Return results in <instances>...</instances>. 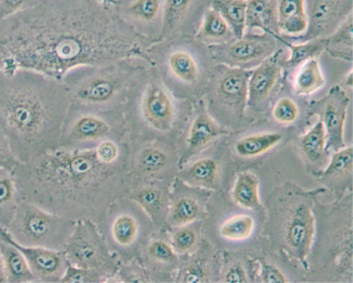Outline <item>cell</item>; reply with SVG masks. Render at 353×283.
<instances>
[{
    "label": "cell",
    "instance_id": "cell-1",
    "mask_svg": "<svg viewBox=\"0 0 353 283\" xmlns=\"http://www.w3.org/2000/svg\"><path fill=\"white\" fill-rule=\"evenodd\" d=\"M116 10V0H43L0 21V71L63 81L78 68L125 58L136 35Z\"/></svg>",
    "mask_w": 353,
    "mask_h": 283
},
{
    "label": "cell",
    "instance_id": "cell-2",
    "mask_svg": "<svg viewBox=\"0 0 353 283\" xmlns=\"http://www.w3.org/2000/svg\"><path fill=\"white\" fill-rule=\"evenodd\" d=\"M130 157V153L107 164L95 148H58L21 163L12 175L20 201L76 222L99 224L132 189Z\"/></svg>",
    "mask_w": 353,
    "mask_h": 283
},
{
    "label": "cell",
    "instance_id": "cell-3",
    "mask_svg": "<svg viewBox=\"0 0 353 283\" xmlns=\"http://www.w3.org/2000/svg\"><path fill=\"white\" fill-rule=\"evenodd\" d=\"M70 106L63 81L28 70L0 71V130L21 163L60 147Z\"/></svg>",
    "mask_w": 353,
    "mask_h": 283
},
{
    "label": "cell",
    "instance_id": "cell-4",
    "mask_svg": "<svg viewBox=\"0 0 353 283\" xmlns=\"http://www.w3.org/2000/svg\"><path fill=\"white\" fill-rule=\"evenodd\" d=\"M98 226L110 250L122 263L137 259L157 233L148 215L128 197L114 203Z\"/></svg>",
    "mask_w": 353,
    "mask_h": 283
},
{
    "label": "cell",
    "instance_id": "cell-5",
    "mask_svg": "<svg viewBox=\"0 0 353 283\" xmlns=\"http://www.w3.org/2000/svg\"><path fill=\"white\" fill-rule=\"evenodd\" d=\"M76 223L21 200L6 231L20 245L64 251Z\"/></svg>",
    "mask_w": 353,
    "mask_h": 283
},
{
    "label": "cell",
    "instance_id": "cell-6",
    "mask_svg": "<svg viewBox=\"0 0 353 283\" xmlns=\"http://www.w3.org/2000/svg\"><path fill=\"white\" fill-rule=\"evenodd\" d=\"M272 217L275 234L283 248L305 264L315 233L313 205L308 193H288ZM306 264V263H305Z\"/></svg>",
    "mask_w": 353,
    "mask_h": 283
},
{
    "label": "cell",
    "instance_id": "cell-7",
    "mask_svg": "<svg viewBox=\"0 0 353 283\" xmlns=\"http://www.w3.org/2000/svg\"><path fill=\"white\" fill-rule=\"evenodd\" d=\"M64 252L69 264L97 271L107 280L116 277L122 264L110 250L98 224L90 220L77 221Z\"/></svg>",
    "mask_w": 353,
    "mask_h": 283
},
{
    "label": "cell",
    "instance_id": "cell-8",
    "mask_svg": "<svg viewBox=\"0 0 353 283\" xmlns=\"http://www.w3.org/2000/svg\"><path fill=\"white\" fill-rule=\"evenodd\" d=\"M251 70L219 64L212 90V103L226 122L241 123L248 109V80Z\"/></svg>",
    "mask_w": 353,
    "mask_h": 283
},
{
    "label": "cell",
    "instance_id": "cell-9",
    "mask_svg": "<svg viewBox=\"0 0 353 283\" xmlns=\"http://www.w3.org/2000/svg\"><path fill=\"white\" fill-rule=\"evenodd\" d=\"M279 43L278 39L268 33H245L239 39L211 48L214 59L219 64L250 70L279 50Z\"/></svg>",
    "mask_w": 353,
    "mask_h": 283
},
{
    "label": "cell",
    "instance_id": "cell-10",
    "mask_svg": "<svg viewBox=\"0 0 353 283\" xmlns=\"http://www.w3.org/2000/svg\"><path fill=\"white\" fill-rule=\"evenodd\" d=\"M350 98L335 85L323 97L311 101L307 107L309 117H317L326 131V151L336 153L345 148L344 128Z\"/></svg>",
    "mask_w": 353,
    "mask_h": 283
},
{
    "label": "cell",
    "instance_id": "cell-11",
    "mask_svg": "<svg viewBox=\"0 0 353 283\" xmlns=\"http://www.w3.org/2000/svg\"><path fill=\"white\" fill-rule=\"evenodd\" d=\"M353 0H305L306 32L291 41L305 42L326 39L352 14Z\"/></svg>",
    "mask_w": 353,
    "mask_h": 283
},
{
    "label": "cell",
    "instance_id": "cell-12",
    "mask_svg": "<svg viewBox=\"0 0 353 283\" xmlns=\"http://www.w3.org/2000/svg\"><path fill=\"white\" fill-rule=\"evenodd\" d=\"M179 153L158 146L145 147L133 155L130 153L133 184L139 182L172 183L179 172Z\"/></svg>",
    "mask_w": 353,
    "mask_h": 283
},
{
    "label": "cell",
    "instance_id": "cell-13",
    "mask_svg": "<svg viewBox=\"0 0 353 283\" xmlns=\"http://www.w3.org/2000/svg\"><path fill=\"white\" fill-rule=\"evenodd\" d=\"M282 48L251 70L248 80V109L263 112L280 90L284 77Z\"/></svg>",
    "mask_w": 353,
    "mask_h": 283
},
{
    "label": "cell",
    "instance_id": "cell-14",
    "mask_svg": "<svg viewBox=\"0 0 353 283\" xmlns=\"http://www.w3.org/2000/svg\"><path fill=\"white\" fill-rule=\"evenodd\" d=\"M0 237L21 252L38 282H61L69 266L64 251L20 245L10 237L1 226Z\"/></svg>",
    "mask_w": 353,
    "mask_h": 283
},
{
    "label": "cell",
    "instance_id": "cell-15",
    "mask_svg": "<svg viewBox=\"0 0 353 283\" xmlns=\"http://www.w3.org/2000/svg\"><path fill=\"white\" fill-rule=\"evenodd\" d=\"M172 183L136 182L133 184L128 195L148 215L157 233H163L167 231L170 190Z\"/></svg>",
    "mask_w": 353,
    "mask_h": 283
},
{
    "label": "cell",
    "instance_id": "cell-16",
    "mask_svg": "<svg viewBox=\"0 0 353 283\" xmlns=\"http://www.w3.org/2000/svg\"><path fill=\"white\" fill-rule=\"evenodd\" d=\"M201 189L187 184L176 176L170 190L168 231L196 222L201 217Z\"/></svg>",
    "mask_w": 353,
    "mask_h": 283
},
{
    "label": "cell",
    "instance_id": "cell-17",
    "mask_svg": "<svg viewBox=\"0 0 353 283\" xmlns=\"http://www.w3.org/2000/svg\"><path fill=\"white\" fill-rule=\"evenodd\" d=\"M137 260L157 281L159 277L174 278L181 258L172 248L170 241L153 237L141 251Z\"/></svg>",
    "mask_w": 353,
    "mask_h": 283
},
{
    "label": "cell",
    "instance_id": "cell-18",
    "mask_svg": "<svg viewBox=\"0 0 353 283\" xmlns=\"http://www.w3.org/2000/svg\"><path fill=\"white\" fill-rule=\"evenodd\" d=\"M109 126L102 119L84 116L74 122L65 123L59 148L75 150L79 144L103 139L109 135Z\"/></svg>",
    "mask_w": 353,
    "mask_h": 283
},
{
    "label": "cell",
    "instance_id": "cell-19",
    "mask_svg": "<svg viewBox=\"0 0 353 283\" xmlns=\"http://www.w3.org/2000/svg\"><path fill=\"white\" fill-rule=\"evenodd\" d=\"M220 133L219 127L208 113H200L190 129L185 151L180 155L179 168L180 169L194 155L207 148Z\"/></svg>",
    "mask_w": 353,
    "mask_h": 283
},
{
    "label": "cell",
    "instance_id": "cell-20",
    "mask_svg": "<svg viewBox=\"0 0 353 283\" xmlns=\"http://www.w3.org/2000/svg\"><path fill=\"white\" fill-rule=\"evenodd\" d=\"M260 30L276 38L281 36L278 21V0H248L246 30Z\"/></svg>",
    "mask_w": 353,
    "mask_h": 283
},
{
    "label": "cell",
    "instance_id": "cell-21",
    "mask_svg": "<svg viewBox=\"0 0 353 283\" xmlns=\"http://www.w3.org/2000/svg\"><path fill=\"white\" fill-rule=\"evenodd\" d=\"M278 21L281 35H303L307 28L305 0H278Z\"/></svg>",
    "mask_w": 353,
    "mask_h": 283
},
{
    "label": "cell",
    "instance_id": "cell-22",
    "mask_svg": "<svg viewBox=\"0 0 353 283\" xmlns=\"http://www.w3.org/2000/svg\"><path fill=\"white\" fill-rule=\"evenodd\" d=\"M276 39L290 50L288 59L283 61L284 77L297 70L301 65L311 59H318L325 51L326 39H318L294 43L281 35Z\"/></svg>",
    "mask_w": 353,
    "mask_h": 283
},
{
    "label": "cell",
    "instance_id": "cell-23",
    "mask_svg": "<svg viewBox=\"0 0 353 283\" xmlns=\"http://www.w3.org/2000/svg\"><path fill=\"white\" fill-rule=\"evenodd\" d=\"M352 147L344 148L334 153L327 168L321 175V180L334 190H345L352 181Z\"/></svg>",
    "mask_w": 353,
    "mask_h": 283
},
{
    "label": "cell",
    "instance_id": "cell-24",
    "mask_svg": "<svg viewBox=\"0 0 353 283\" xmlns=\"http://www.w3.org/2000/svg\"><path fill=\"white\" fill-rule=\"evenodd\" d=\"M147 119L154 128L160 131L170 130L172 121V108L165 92L156 86L151 89L145 100Z\"/></svg>",
    "mask_w": 353,
    "mask_h": 283
},
{
    "label": "cell",
    "instance_id": "cell-25",
    "mask_svg": "<svg viewBox=\"0 0 353 283\" xmlns=\"http://www.w3.org/2000/svg\"><path fill=\"white\" fill-rule=\"evenodd\" d=\"M218 175V166L212 158H202L187 163L176 174L187 184L201 188L212 187Z\"/></svg>",
    "mask_w": 353,
    "mask_h": 283
},
{
    "label": "cell",
    "instance_id": "cell-26",
    "mask_svg": "<svg viewBox=\"0 0 353 283\" xmlns=\"http://www.w3.org/2000/svg\"><path fill=\"white\" fill-rule=\"evenodd\" d=\"M0 253L7 282H38L23 255L14 245L3 240L0 241Z\"/></svg>",
    "mask_w": 353,
    "mask_h": 283
},
{
    "label": "cell",
    "instance_id": "cell-27",
    "mask_svg": "<svg viewBox=\"0 0 353 283\" xmlns=\"http://www.w3.org/2000/svg\"><path fill=\"white\" fill-rule=\"evenodd\" d=\"M181 263L174 277L176 282H205L210 281L209 259L201 251L181 257Z\"/></svg>",
    "mask_w": 353,
    "mask_h": 283
},
{
    "label": "cell",
    "instance_id": "cell-28",
    "mask_svg": "<svg viewBox=\"0 0 353 283\" xmlns=\"http://www.w3.org/2000/svg\"><path fill=\"white\" fill-rule=\"evenodd\" d=\"M325 84L318 59L306 61L294 75L293 88L299 96H310L323 88Z\"/></svg>",
    "mask_w": 353,
    "mask_h": 283
},
{
    "label": "cell",
    "instance_id": "cell-29",
    "mask_svg": "<svg viewBox=\"0 0 353 283\" xmlns=\"http://www.w3.org/2000/svg\"><path fill=\"white\" fill-rule=\"evenodd\" d=\"M20 198L13 175L0 168V226L7 230L12 222Z\"/></svg>",
    "mask_w": 353,
    "mask_h": 283
},
{
    "label": "cell",
    "instance_id": "cell-30",
    "mask_svg": "<svg viewBox=\"0 0 353 283\" xmlns=\"http://www.w3.org/2000/svg\"><path fill=\"white\" fill-rule=\"evenodd\" d=\"M325 51L333 58L353 60V17L350 15L332 35L326 38Z\"/></svg>",
    "mask_w": 353,
    "mask_h": 283
},
{
    "label": "cell",
    "instance_id": "cell-31",
    "mask_svg": "<svg viewBox=\"0 0 353 283\" xmlns=\"http://www.w3.org/2000/svg\"><path fill=\"white\" fill-rule=\"evenodd\" d=\"M210 7L225 19L235 39H239L245 35L247 2L239 0H210Z\"/></svg>",
    "mask_w": 353,
    "mask_h": 283
},
{
    "label": "cell",
    "instance_id": "cell-32",
    "mask_svg": "<svg viewBox=\"0 0 353 283\" xmlns=\"http://www.w3.org/2000/svg\"><path fill=\"white\" fill-rule=\"evenodd\" d=\"M199 35L214 41V45L228 43L235 39L225 19L211 7L205 12Z\"/></svg>",
    "mask_w": 353,
    "mask_h": 283
},
{
    "label": "cell",
    "instance_id": "cell-33",
    "mask_svg": "<svg viewBox=\"0 0 353 283\" xmlns=\"http://www.w3.org/2000/svg\"><path fill=\"white\" fill-rule=\"evenodd\" d=\"M210 0H164L163 27L165 31L179 24L195 8L208 9Z\"/></svg>",
    "mask_w": 353,
    "mask_h": 283
},
{
    "label": "cell",
    "instance_id": "cell-34",
    "mask_svg": "<svg viewBox=\"0 0 353 283\" xmlns=\"http://www.w3.org/2000/svg\"><path fill=\"white\" fill-rule=\"evenodd\" d=\"M259 179L253 174H239L232 193L234 202L248 209L259 208Z\"/></svg>",
    "mask_w": 353,
    "mask_h": 283
},
{
    "label": "cell",
    "instance_id": "cell-35",
    "mask_svg": "<svg viewBox=\"0 0 353 283\" xmlns=\"http://www.w3.org/2000/svg\"><path fill=\"white\" fill-rule=\"evenodd\" d=\"M282 138V134L279 133L250 135L241 139L235 146V150L242 157H254L276 146L280 143Z\"/></svg>",
    "mask_w": 353,
    "mask_h": 283
},
{
    "label": "cell",
    "instance_id": "cell-36",
    "mask_svg": "<svg viewBox=\"0 0 353 283\" xmlns=\"http://www.w3.org/2000/svg\"><path fill=\"white\" fill-rule=\"evenodd\" d=\"M325 127L319 121L301 139V148L305 157L313 164L319 162L326 153Z\"/></svg>",
    "mask_w": 353,
    "mask_h": 283
},
{
    "label": "cell",
    "instance_id": "cell-37",
    "mask_svg": "<svg viewBox=\"0 0 353 283\" xmlns=\"http://www.w3.org/2000/svg\"><path fill=\"white\" fill-rule=\"evenodd\" d=\"M114 85L106 79H97L81 85L74 92H70V99L103 102L110 99L114 94Z\"/></svg>",
    "mask_w": 353,
    "mask_h": 283
},
{
    "label": "cell",
    "instance_id": "cell-38",
    "mask_svg": "<svg viewBox=\"0 0 353 283\" xmlns=\"http://www.w3.org/2000/svg\"><path fill=\"white\" fill-rule=\"evenodd\" d=\"M192 224V223L168 231L170 233V243L180 257L192 253L198 244V231Z\"/></svg>",
    "mask_w": 353,
    "mask_h": 283
},
{
    "label": "cell",
    "instance_id": "cell-39",
    "mask_svg": "<svg viewBox=\"0 0 353 283\" xmlns=\"http://www.w3.org/2000/svg\"><path fill=\"white\" fill-rule=\"evenodd\" d=\"M169 65L174 75L186 82L192 83L197 78V65L193 57L186 52L172 55Z\"/></svg>",
    "mask_w": 353,
    "mask_h": 283
},
{
    "label": "cell",
    "instance_id": "cell-40",
    "mask_svg": "<svg viewBox=\"0 0 353 283\" xmlns=\"http://www.w3.org/2000/svg\"><path fill=\"white\" fill-rule=\"evenodd\" d=\"M254 222L247 215L234 216L228 219L223 226L221 234L225 238L232 240L247 239L252 233Z\"/></svg>",
    "mask_w": 353,
    "mask_h": 283
},
{
    "label": "cell",
    "instance_id": "cell-41",
    "mask_svg": "<svg viewBox=\"0 0 353 283\" xmlns=\"http://www.w3.org/2000/svg\"><path fill=\"white\" fill-rule=\"evenodd\" d=\"M127 11L144 21H152L160 11L161 0H125Z\"/></svg>",
    "mask_w": 353,
    "mask_h": 283
},
{
    "label": "cell",
    "instance_id": "cell-42",
    "mask_svg": "<svg viewBox=\"0 0 353 283\" xmlns=\"http://www.w3.org/2000/svg\"><path fill=\"white\" fill-rule=\"evenodd\" d=\"M274 119L282 124L295 122L299 116V108L292 99L283 97L279 99L273 107Z\"/></svg>",
    "mask_w": 353,
    "mask_h": 283
},
{
    "label": "cell",
    "instance_id": "cell-43",
    "mask_svg": "<svg viewBox=\"0 0 353 283\" xmlns=\"http://www.w3.org/2000/svg\"><path fill=\"white\" fill-rule=\"evenodd\" d=\"M102 274L90 269L69 264L61 282H101L107 281Z\"/></svg>",
    "mask_w": 353,
    "mask_h": 283
},
{
    "label": "cell",
    "instance_id": "cell-44",
    "mask_svg": "<svg viewBox=\"0 0 353 283\" xmlns=\"http://www.w3.org/2000/svg\"><path fill=\"white\" fill-rule=\"evenodd\" d=\"M95 150L98 158L101 162L107 164L119 161L130 153L128 150L122 153L119 146L110 139L102 141L95 148Z\"/></svg>",
    "mask_w": 353,
    "mask_h": 283
},
{
    "label": "cell",
    "instance_id": "cell-45",
    "mask_svg": "<svg viewBox=\"0 0 353 283\" xmlns=\"http://www.w3.org/2000/svg\"><path fill=\"white\" fill-rule=\"evenodd\" d=\"M41 2L42 0H0V21Z\"/></svg>",
    "mask_w": 353,
    "mask_h": 283
},
{
    "label": "cell",
    "instance_id": "cell-46",
    "mask_svg": "<svg viewBox=\"0 0 353 283\" xmlns=\"http://www.w3.org/2000/svg\"><path fill=\"white\" fill-rule=\"evenodd\" d=\"M21 163L14 154L6 137L0 130V168L12 173Z\"/></svg>",
    "mask_w": 353,
    "mask_h": 283
},
{
    "label": "cell",
    "instance_id": "cell-47",
    "mask_svg": "<svg viewBox=\"0 0 353 283\" xmlns=\"http://www.w3.org/2000/svg\"><path fill=\"white\" fill-rule=\"evenodd\" d=\"M261 278L266 282H286L285 276L275 266L268 264H261Z\"/></svg>",
    "mask_w": 353,
    "mask_h": 283
},
{
    "label": "cell",
    "instance_id": "cell-48",
    "mask_svg": "<svg viewBox=\"0 0 353 283\" xmlns=\"http://www.w3.org/2000/svg\"><path fill=\"white\" fill-rule=\"evenodd\" d=\"M228 282H247V275L244 269L240 266L232 267L225 275Z\"/></svg>",
    "mask_w": 353,
    "mask_h": 283
},
{
    "label": "cell",
    "instance_id": "cell-49",
    "mask_svg": "<svg viewBox=\"0 0 353 283\" xmlns=\"http://www.w3.org/2000/svg\"><path fill=\"white\" fill-rule=\"evenodd\" d=\"M0 282H7L1 253H0Z\"/></svg>",
    "mask_w": 353,
    "mask_h": 283
},
{
    "label": "cell",
    "instance_id": "cell-50",
    "mask_svg": "<svg viewBox=\"0 0 353 283\" xmlns=\"http://www.w3.org/2000/svg\"><path fill=\"white\" fill-rule=\"evenodd\" d=\"M239 1L248 2V0H239Z\"/></svg>",
    "mask_w": 353,
    "mask_h": 283
},
{
    "label": "cell",
    "instance_id": "cell-51",
    "mask_svg": "<svg viewBox=\"0 0 353 283\" xmlns=\"http://www.w3.org/2000/svg\"><path fill=\"white\" fill-rule=\"evenodd\" d=\"M1 240H1V237H0V241H1Z\"/></svg>",
    "mask_w": 353,
    "mask_h": 283
},
{
    "label": "cell",
    "instance_id": "cell-52",
    "mask_svg": "<svg viewBox=\"0 0 353 283\" xmlns=\"http://www.w3.org/2000/svg\"><path fill=\"white\" fill-rule=\"evenodd\" d=\"M42 1H43V0H42Z\"/></svg>",
    "mask_w": 353,
    "mask_h": 283
}]
</instances>
